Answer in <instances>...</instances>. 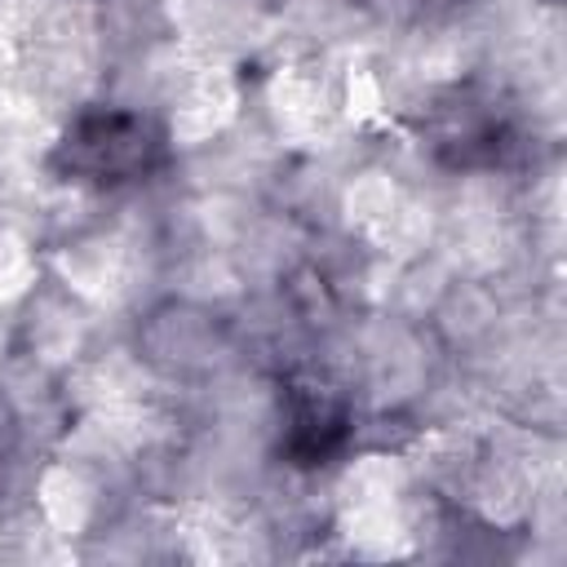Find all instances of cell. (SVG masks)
<instances>
[{
  "label": "cell",
  "mask_w": 567,
  "mask_h": 567,
  "mask_svg": "<svg viewBox=\"0 0 567 567\" xmlns=\"http://www.w3.org/2000/svg\"><path fill=\"white\" fill-rule=\"evenodd\" d=\"M142 128L128 120H93L80 128L75 151L97 168V173H120L142 155Z\"/></svg>",
  "instance_id": "obj_1"
}]
</instances>
